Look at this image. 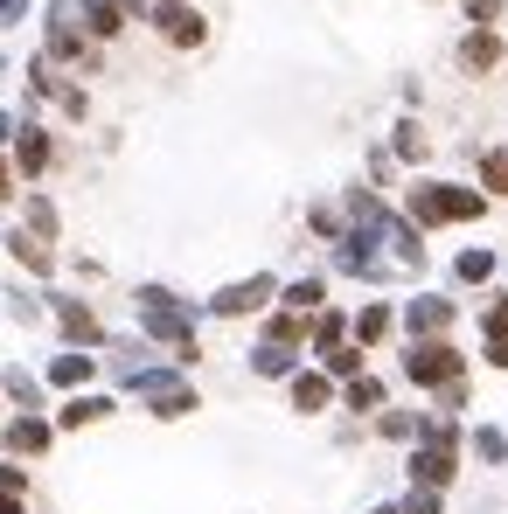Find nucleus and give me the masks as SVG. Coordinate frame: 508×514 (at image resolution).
Returning <instances> with one entry per match:
<instances>
[{"instance_id": "6ab92c4d", "label": "nucleus", "mask_w": 508, "mask_h": 514, "mask_svg": "<svg viewBox=\"0 0 508 514\" xmlns=\"http://www.w3.org/2000/svg\"><path fill=\"white\" fill-rule=\"evenodd\" d=\"M49 383L56 389H84L91 383V355H56V362H49Z\"/></svg>"}, {"instance_id": "e433bc0d", "label": "nucleus", "mask_w": 508, "mask_h": 514, "mask_svg": "<svg viewBox=\"0 0 508 514\" xmlns=\"http://www.w3.org/2000/svg\"><path fill=\"white\" fill-rule=\"evenodd\" d=\"M0 514H21V494H0Z\"/></svg>"}, {"instance_id": "a211bd4d", "label": "nucleus", "mask_w": 508, "mask_h": 514, "mask_svg": "<svg viewBox=\"0 0 508 514\" xmlns=\"http://www.w3.org/2000/svg\"><path fill=\"white\" fill-rule=\"evenodd\" d=\"M147 403H154V417H188V410H195V389L188 383H161Z\"/></svg>"}, {"instance_id": "f257e3e1", "label": "nucleus", "mask_w": 508, "mask_h": 514, "mask_svg": "<svg viewBox=\"0 0 508 514\" xmlns=\"http://www.w3.org/2000/svg\"><path fill=\"white\" fill-rule=\"evenodd\" d=\"M140 327L161 341V348H174V362H195L202 348H195V313L174 299V292H161V285H140Z\"/></svg>"}, {"instance_id": "f8f14e48", "label": "nucleus", "mask_w": 508, "mask_h": 514, "mask_svg": "<svg viewBox=\"0 0 508 514\" xmlns=\"http://www.w3.org/2000/svg\"><path fill=\"white\" fill-rule=\"evenodd\" d=\"M404 327H411L418 341L446 334V327H453V299H411V306H404Z\"/></svg>"}, {"instance_id": "f03ea898", "label": "nucleus", "mask_w": 508, "mask_h": 514, "mask_svg": "<svg viewBox=\"0 0 508 514\" xmlns=\"http://www.w3.org/2000/svg\"><path fill=\"white\" fill-rule=\"evenodd\" d=\"M404 209H411V223H418V230H439V223H474V216L488 209V195L453 188V181H418V188L404 195Z\"/></svg>"}, {"instance_id": "6e6552de", "label": "nucleus", "mask_w": 508, "mask_h": 514, "mask_svg": "<svg viewBox=\"0 0 508 514\" xmlns=\"http://www.w3.org/2000/svg\"><path fill=\"white\" fill-rule=\"evenodd\" d=\"M56 327H63L70 348H98V341H105V327H98V313H91L84 299H56Z\"/></svg>"}, {"instance_id": "bb28decb", "label": "nucleus", "mask_w": 508, "mask_h": 514, "mask_svg": "<svg viewBox=\"0 0 508 514\" xmlns=\"http://www.w3.org/2000/svg\"><path fill=\"white\" fill-rule=\"evenodd\" d=\"M453 271H460L467 285H481V278L495 271V251H467V257H460V264H453Z\"/></svg>"}, {"instance_id": "f3484780", "label": "nucleus", "mask_w": 508, "mask_h": 514, "mask_svg": "<svg viewBox=\"0 0 508 514\" xmlns=\"http://www.w3.org/2000/svg\"><path fill=\"white\" fill-rule=\"evenodd\" d=\"M265 341H279V348H300V341H307V313H293V306H279V313L265 320Z\"/></svg>"}, {"instance_id": "2eb2a0df", "label": "nucleus", "mask_w": 508, "mask_h": 514, "mask_svg": "<svg viewBox=\"0 0 508 514\" xmlns=\"http://www.w3.org/2000/svg\"><path fill=\"white\" fill-rule=\"evenodd\" d=\"M7 452H21V459L49 452V424H42V417H14V424H7Z\"/></svg>"}, {"instance_id": "473e14b6", "label": "nucleus", "mask_w": 508, "mask_h": 514, "mask_svg": "<svg viewBox=\"0 0 508 514\" xmlns=\"http://www.w3.org/2000/svg\"><path fill=\"white\" fill-rule=\"evenodd\" d=\"M488 334H508V292H495V306H488Z\"/></svg>"}, {"instance_id": "dca6fc26", "label": "nucleus", "mask_w": 508, "mask_h": 514, "mask_svg": "<svg viewBox=\"0 0 508 514\" xmlns=\"http://www.w3.org/2000/svg\"><path fill=\"white\" fill-rule=\"evenodd\" d=\"M7 251L21 257L28 271H56V251H49V237H35V230H14V237H7Z\"/></svg>"}, {"instance_id": "20e7f679", "label": "nucleus", "mask_w": 508, "mask_h": 514, "mask_svg": "<svg viewBox=\"0 0 508 514\" xmlns=\"http://www.w3.org/2000/svg\"><path fill=\"white\" fill-rule=\"evenodd\" d=\"M272 292H279V278H265V271H258V278H237V285H223V292L209 299V313H216V320H244V313H265V306H272Z\"/></svg>"}, {"instance_id": "a878e982", "label": "nucleus", "mask_w": 508, "mask_h": 514, "mask_svg": "<svg viewBox=\"0 0 508 514\" xmlns=\"http://www.w3.org/2000/svg\"><path fill=\"white\" fill-rule=\"evenodd\" d=\"M0 396H14L21 410H35V376H21V369H7V376H0Z\"/></svg>"}, {"instance_id": "2f4dec72", "label": "nucleus", "mask_w": 508, "mask_h": 514, "mask_svg": "<svg viewBox=\"0 0 508 514\" xmlns=\"http://www.w3.org/2000/svg\"><path fill=\"white\" fill-rule=\"evenodd\" d=\"M404 514H439V487H418V494H411V508Z\"/></svg>"}, {"instance_id": "7ed1b4c3", "label": "nucleus", "mask_w": 508, "mask_h": 514, "mask_svg": "<svg viewBox=\"0 0 508 514\" xmlns=\"http://www.w3.org/2000/svg\"><path fill=\"white\" fill-rule=\"evenodd\" d=\"M404 376H411L418 389L460 383V376H467V355H460L446 334H432V341H411V355H404Z\"/></svg>"}, {"instance_id": "c9c22d12", "label": "nucleus", "mask_w": 508, "mask_h": 514, "mask_svg": "<svg viewBox=\"0 0 508 514\" xmlns=\"http://www.w3.org/2000/svg\"><path fill=\"white\" fill-rule=\"evenodd\" d=\"M7 195H21V188H14V167L0 160V202H7Z\"/></svg>"}, {"instance_id": "c85d7f7f", "label": "nucleus", "mask_w": 508, "mask_h": 514, "mask_svg": "<svg viewBox=\"0 0 508 514\" xmlns=\"http://www.w3.org/2000/svg\"><path fill=\"white\" fill-rule=\"evenodd\" d=\"M397 153H404V160H425V126L404 119V126H397Z\"/></svg>"}, {"instance_id": "ddd939ff", "label": "nucleus", "mask_w": 508, "mask_h": 514, "mask_svg": "<svg viewBox=\"0 0 508 514\" xmlns=\"http://www.w3.org/2000/svg\"><path fill=\"white\" fill-rule=\"evenodd\" d=\"M460 63H467L474 77H481V70H495V63H502V35H495V28H474V35L460 42Z\"/></svg>"}, {"instance_id": "393cba45", "label": "nucleus", "mask_w": 508, "mask_h": 514, "mask_svg": "<svg viewBox=\"0 0 508 514\" xmlns=\"http://www.w3.org/2000/svg\"><path fill=\"white\" fill-rule=\"evenodd\" d=\"M481 188H488V195H508V153H481Z\"/></svg>"}, {"instance_id": "4468645a", "label": "nucleus", "mask_w": 508, "mask_h": 514, "mask_svg": "<svg viewBox=\"0 0 508 514\" xmlns=\"http://www.w3.org/2000/svg\"><path fill=\"white\" fill-rule=\"evenodd\" d=\"M98 417H112V396H70V403L56 410L63 431H84V424H98Z\"/></svg>"}, {"instance_id": "72a5a7b5", "label": "nucleus", "mask_w": 508, "mask_h": 514, "mask_svg": "<svg viewBox=\"0 0 508 514\" xmlns=\"http://www.w3.org/2000/svg\"><path fill=\"white\" fill-rule=\"evenodd\" d=\"M21 487H28V473L21 466H0V494H21Z\"/></svg>"}, {"instance_id": "412c9836", "label": "nucleus", "mask_w": 508, "mask_h": 514, "mask_svg": "<svg viewBox=\"0 0 508 514\" xmlns=\"http://www.w3.org/2000/svg\"><path fill=\"white\" fill-rule=\"evenodd\" d=\"M341 403H348V410H383V383H376V376H348Z\"/></svg>"}, {"instance_id": "5701e85b", "label": "nucleus", "mask_w": 508, "mask_h": 514, "mask_svg": "<svg viewBox=\"0 0 508 514\" xmlns=\"http://www.w3.org/2000/svg\"><path fill=\"white\" fill-rule=\"evenodd\" d=\"M321 299H328V285H321V278H300V285H286V306H293V313H321Z\"/></svg>"}, {"instance_id": "b1692460", "label": "nucleus", "mask_w": 508, "mask_h": 514, "mask_svg": "<svg viewBox=\"0 0 508 514\" xmlns=\"http://www.w3.org/2000/svg\"><path fill=\"white\" fill-rule=\"evenodd\" d=\"M251 369H258V376H293V348H279V341H265V348L251 355Z\"/></svg>"}, {"instance_id": "f704fd0d", "label": "nucleus", "mask_w": 508, "mask_h": 514, "mask_svg": "<svg viewBox=\"0 0 508 514\" xmlns=\"http://www.w3.org/2000/svg\"><path fill=\"white\" fill-rule=\"evenodd\" d=\"M488 362H495V369H508V334H488Z\"/></svg>"}, {"instance_id": "39448f33", "label": "nucleus", "mask_w": 508, "mask_h": 514, "mask_svg": "<svg viewBox=\"0 0 508 514\" xmlns=\"http://www.w3.org/2000/svg\"><path fill=\"white\" fill-rule=\"evenodd\" d=\"M154 28H161L168 49H202V42H209V21H202L188 0H161V7H154Z\"/></svg>"}, {"instance_id": "9b49d317", "label": "nucleus", "mask_w": 508, "mask_h": 514, "mask_svg": "<svg viewBox=\"0 0 508 514\" xmlns=\"http://www.w3.org/2000/svg\"><path fill=\"white\" fill-rule=\"evenodd\" d=\"M49 153H56V146H49V132H42V126H14V174L35 181V174L49 167Z\"/></svg>"}, {"instance_id": "423d86ee", "label": "nucleus", "mask_w": 508, "mask_h": 514, "mask_svg": "<svg viewBox=\"0 0 508 514\" xmlns=\"http://www.w3.org/2000/svg\"><path fill=\"white\" fill-rule=\"evenodd\" d=\"M49 63H91V49H84V21H77V7H49Z\"/></svg>"}, {"instance_id": "aec40b11", "label": "nucleus", "mask_w": 508, "mask_h": 514, "mask_svg": "<svg viewBox=\"0 0 508 514\" xmlns=\"http://www.w3.org/2000/svg\"><path fill=\"white\" fill-rule=\"evenodd\" d=\"M390 320H397L390 306H362V313H355V341H362V348H376V341L390 334Z\"/></svg>"}, {"instance_id": "0eeeda50", "label": "nucleus", "mask_w": 508, "mask_h": 514, "mask_svg": "<svg viewBox=\"0 0 508 514\" xmlns=\"http://www.w3.org/2000/svg\"><path fill=\"white\" fill-rule=\"evenodd\" d=\"M77 21H84V35H91V42H112L126 21H140V0H84V7H77Z\"/></svg>"}, {"instance_id": "4be33fe9", "label": "nucleus", "mask_w": 508, "mask_h": 514, "mask_svg": "<svg viewBox=\"0 0 508 514\" xmlns=\"http://www.w3.org/2000/svg\"><path fill=\"white\" fill-rule=\"evenodd\" d=\"M321 369H328V376H335V383H348V376H362V348H321Z\"/></svg>"}, {"instance_id": "9d476101", "label": "nucleus", "mask_w": 508, "mask_h": 514, "mask_svg": "<svg viewBox=\"0 0 508 514\" xmlns=\"http://www.w3.org/2000/svg\"><path fill=\"white\" fill-rule=\"evenodd\" d=\"M286 383H293V410H307V417L335 403V376H328V369H293Z\"/></svg>"}, {"instance_id": "7c9ffc66", "label": "nucleus", "mask_w": 508, "mask_h": 514, "mask_svg": "<svg viewBox=\"0 0 508 514\" xmlns=\"http://www.w3.org/2000/svg\"><path fill=\"white\" fill-rule=\"evenodd\" d=\"M474 452H481V459H508V438L502 431H474Z\"/></svg>"}, {"instance_id": "c756f323", "label": "nucleus", "mask_w": 508, "mask_h": 514, "mask_svg": "<svg viewBox=\"0 0 508 514\" xmlns=\"http://www.w3.org/2000/svg\"><path fill=\"white\" fill-rule=\"evenodd\" d=\"M467 21H474V28H495V21H502V0H467Z\"/></svg>"}, {"instance_id": "1a4fd4ad", "label": "nucleus", "mask_w": 508, "mask_h": 514, "mask_svg": "<svg viewBox=\"0 0 508 514\" xmlns=\"http://www.w3.org/2000/svg\"><path fill=\"white\" fill-rule=\"evenodd\" d=\"M453 466H460V445H418L411 452V480L418 487H453Z\"/></svg>"}, {"instance_id": "cd10ccee", "label": "nucleus", "mask_w": 508, "mask_h": 514, "mask_svg": "<svg viewBox=\"0 0 508 514\" xmlns=\"http://www.w3.org/2000/svg\"><path fill=\"white\" fill-rule=\"evenodd\" d=\"M28 230H35V237H56V209H49L42 195H28Z\"/></svg>"}, {"instance_id": "4c0bfd02", "label": "nucleus", "mask_w": 508, "mask_h": 514, "mask_svg": "<svg viewBox=\"0 0 508 514\" xmlns=\"http://www.w3.org/2000/svg\"><path fill=\"white\" fill-rule=\"evenodd\" d=\"M376 514H397V508H376Z\"/></svg>"}]
</instances>
